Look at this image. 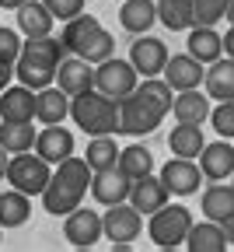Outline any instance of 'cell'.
<instances>
[{
	"mask_svg": "<svg viewBox=\"0 0 234 252\" xmlns=\"http://www.w3.org/2000/svg\"><path fill=\"white\" fill-rule=\"evenodd\" d=\"M203 147H206V140H203L199 123H178L175 130L168 133V151L178 154V158H199Z\"/></svg>",
	"mask_w": 234,
	"mask_h": 252,
	"instance_id": "30",
	"label": "cell"
},
{
	"mask_svg": "<svg viewBox=\"0 0 234 252\" xmlns=\"http://www.w3.org/2000/svg\"><path fill=\"white\" fill-rule=\"evenodd\" d=\"M63 238L74 249H94L105 238V217L88 210V207H77L63 217Z\"/></svg>",
	"mask_w": 234,
	"mask_h": 252,
	"instance_id": "9",
	"label": "cell"
},
{
	"mask_svg": "<svg viewBox=\"0 0 234 252\" xmlns=\"http://www.w3.org/2000/svg\"><path fill=\"white\" fill-rule=\"evenodd\" d=\"M21 49H25L21 35H18L14 28H4V25H0V60H7V63H18Z\"/></svg>",
	"mask_w": 234,
	"mask_h": 252,
	"instance_id": "36",
	"label": "cell"
},
{
	"mask_svg": "<svg viewBox=\"0 0 234 252\" xmlns=\"http://www.w3.org/2000/svg\"><path fill=\"white\" fill-rule=\"evenodd\" d=\"M227 231L220 220H199V224H192L189 238H185V249L189 252H227Z\"/></svg>",
	"mask_w": 234,
	"mask_h": 252,
	"instance_id": "23",
	"label": "cell"
},
{
	"mask_svg": "<svg viewBox=\"0 0 234 252\" xmlns=\"http://www.w3.org/2000/svg\"><path fill=\"white\" fill-rule=\"evenodd\" d=\"M168 116V112H161L154 102H147L144 94H126V98L119 102V123H122V130L119 133H129V137H147V133H154L157 126H161V119Z\"/></svg>",
	"mask_w": 234,
	"mask_h": 252,
	"instance_id": "8",
	"label": "cell"
},
{
	"mask_svg": "<svg viewBox=\"0 0 234 252\" xmlns=\"http://www.w3.org/2000/svg\"><path fill=\"white\" fill-rule=\"evenodd\" d=\"M119 147H116V140H112V133H105V137H91V144H88V151H84V158H88V165L94 168V172H102V168H112V165H119Z\"/></svg>",
	"mask_w": 234,
	"mask_h": 252,
	"instance_id": "33",
	"label": "cell"
},
{
	"mask_svg": "<svg viewBox=\"0 0 234 252\" xmlns=\"http://www.w3.org/2000/svg\"><path fill=\"white\" fill-rule=\"evenodd\" d=\"M35 151L46 158L49 165H59V161H66V158H74V133L63 130V123L42 126L39 137H35Z\"/></svg>",
	"mask_w": 234,
	"mask_h": 252,
	"instance_id": "19",
	"label": "cell"
},
{
	"mask_svg": "<svg viewBox=\"0 0 234 252\" xmlns=\"http://www.w3.org/2000/svg\"><path fill=\"white\" fill-rule=\"evenodd\" d=\"M199 168H203V175L210 182H224L234 175V144L231 140H213L206 144L203 151H199Z\"/></svg>",
	"mask_w": 234,
	"mask_h": 252,
	"instance_id": "17",
	"label": "cell"
},
{
	"mask_svg": "<svg viewBox=\"0 0 234 252\" xmlns=\"http://www.w3.org/2000/svg\"><path fill=\"white\" fill-rule=\"evenodd\" d=\"M35 137H39V130H31V123H0V144L11 154L35 151Z\"/></svg>",
	"mask_w": 234,
	"mask_h": 252,
	"instance_id": "31",
	"label": "cell"
},
{
	"mask_svg": "<svg viewBox=\"0 0 234 252\" xmlns=\"http://www.w3.org/2000/svg\"><path fill=\"white\" fill-rule=\"evenodd\" d=\"M102 217H105V238L112 245H129L144 231V214L133 203H112Z\"/></svg>",
	"mask_w": 234,
	"mask_h": 252,
	"instance_id": "10",
	"label": "cell"
},
{
	"mask_svg": "<svg viewBox=\"0 0 234 252\" xmlns=\"http://www.w3.org/2000/svg\"><path fill=\"white\" fill-rule=\"evenodd\" d=\"M210 94L206 91H199V88H189V91H175V105H172V116L175 123H199L203 126L210 119Z\"/></svg>",
	"mask_w": 234,
	"mask_h": 252,
	"instance_id": "21",
	"label": "cell"
},
{
	"mask_svg": "<svg viewBox=\"0 0 234 252\" xmlns=\"http://www.w3.org/2000/svg\"><path fill=\"white\" fill-rule=\"evenodd\" d=\"M53 179V165L39 151H21V154H11V165H7V186L21 189L28 196H42L46 186Z\"/></svg>",
	"mask_w": 234,
	"mask_h": 252,
	"instance_id": "6",
	"label": "cell"
},
{
	"mask_svg": "<svg viewBox=\"0 0 234 252\" xmlns=\"http://www.w3.org/2000/svg\"><path fill=\"white\" fill-rule=\"evenodd\" d=\"M119 168H122L129 179H144V175L154 172V154H150L144 144H129V147H122V154H119Z\"/></svg>",
	"mask_w": 234,
	"mask_h": 252,
	"instance_id": "32",
	"label": "cell"
},
{
	"mask_svg": "<svg viewBox=\"0 0 234 252\" xmlns=\"http://www.w3.org/2000/svg\"><path fill=\"white\" fill-rule=\"evenodd\" d=\"M70 119L77 123V130L91 133V137H105V133H119L122 123H119V102L109 98L105 91H84V94H74L70 102Z\"/></svg>",
	"mask_w": 234,
	"mask_h": 252,
	"instance_id": "4",
	"label": "cell"
},
{
	"mask_svg": "<svg viewBox=\"0 0 234 252\" xmlns=\"http://www.w3.org/2000/svg\"><path fill=\"white\" fill-rule=\"evenodd\" d=\"M21 4H28V0H0V7H4V11H18Z\"/></svg>",
	"mask_w": 234,
	"mask_h": 252,
	"instance_id": "41",
	"label": "cell"
},
{
	"mask_svg": "<svg viewBox=\"0 0 234 252\" xmlns=\"http://www.w3.org/2000/svg\"><path fill=\"white\" fill-rule=\"evenodd\" d=\"M185 46H189V53H192L196 60H203L206 67H210L213 60H220V56H224V35H220L213 25H192V28H189Z\"/></svg>",
	"mask_w": 234,
	"mask_h": 252,
	"instance_id": "22",
	"label": "cell"
},
{
	"mask_svg": "<svg viewBox=\"0 0 234 252\" xmlns=\"http://www.w3.org/2000/svg\"><path fill=\"white\" fill-rule=\"evenodd\" d=\"M168 196H172V189L164 186V179L161 175H144V179H133V189H129V203L137 207L140 214H154V210H161L164 203H168Z\"/></svg>",
	"mask_w": 234,
	"mask_h": 252,
	"instance_id": "18",
	"label": "cell"
},
{
	"mask_svg": "<svg viewBox=\"0 0 234 252\" xmlns=\"http://www.w3.org/2000/svg\"><path fill=\"white\" fill-rule=\"evenodd\" d=\"M137 84H140V70L133 67L129 60L109 56V60H102V63L94 67V88L105 91L109 98H116V102H122L126 94H133V91H137Z\"/></svg>",
	"mask_w": 234,
	"mask_h": 252,
	"instance_id": "7",
	"label": "cell"
},
{
	"mask_svg": "<svg viewBox=\"0 0 234 252\" xmlns=\"http://www.w3.org/2000/svg\"><path fill=\"white\" fill-rule=\"evenodd\" d=\"M161 179H164V186L172 189L175 196H192V193H199V186H203V168H199L192 158H172L168 165L161 168Z\"/></svg>",
	"mask_w": 234,
	"mask_h": 252,
	"instance_id": "13",
	"label": "cell"
},
{
	"mask_svg": "<svg viewBox=\"0 0 234 252\" xmlns=\"http://www.w3.org/2000/svg\"><path fill=\"white\" fill-rule=\"evenodd\" d=\"M161 77L168 81L175 91H189V88H199V84H203V77H206V63H203V60H196V56L185 49V53L168 56V63H164V74H161Z\"/></svg>",
	"mask_w": 234,
	"mask_h": 252,
	"instance_id": "14",
	"label": "cell"
},
{
	"mask_svg": "<svg viewBox=\"0 0 234 252\" xmlns=\"http://www.w3.org/2000/svg\"><path fill=\"white\" fill-rule=\"evenodd\" d=\"M0 235H4V224H0Z\"/></svg>",
	"mask_w": 234,
	"mask_h": 252,
	"instance_id": "44",
	"label": "cell"
},
{
	"mask_svg": "<svg viewBox=\"0 0 234 252\" xmlns=\"http://www.w3.org/2000/svg\"><path fill=\"white\" fill-rule=\"evenodd\" d=\"M129 189H133V179H129L119 165L94 172V179H91V196H94L98 203H102V207L126 203V200H129Z\"/></svg>",
	"mask_w": 234,
	"mask_h": 252,
	"instance_id": "15",
	"label": "cell"
},
{
	"mask_svg": "<svg viewBox=\"0 0 234 252\" xmlns=\"http://www.w3.org/2000/svg\"><path fill=\"white\" fill-rule=\"evenodd\" d=\"M231 186H234V175H231Z\"/></svg>",
	"mask_w": 234,
	"mask_h": 252,
	"instance_id": "45",
	"label": "cell"
},
{
	"mask_svg": "<svg viewBox=\"0 0 234 252\" xmlns=\"http://www.w3.org/2000/svg\"><path fill=\"white\" fill-rule=\"evenodd\" d=\"M192 224H196V220H192V210H189V207H182V203H164L161 210L150 214L147 235H150V242H154L157 249H178V245H185Z\"/></svg>",
	"mask_w": 234,
	"mask_h": 252,
	"instance_id": "5",
	"label": "cell"
},
{
	"mask_svg": "<svg viewBox=\"0 0 234 252\" xmlns=\"http://www.w3.org/2000/svg\"><path fill=\"white\" fill-rule=\"evenodd\" d=\"M199 210H203V217L224 224V220L234 214V186H220V182L206 186L203 196H199Z\"/></svg>",
	"mask_w": 234,
	"mask_h": 252,
	"instance_id": "27",
	"label": "cell"
},
{
	"mask_svg": "<svg viewBox=\"0 0 234 252\" xmlns=\"http://www.w3.org/2000/svg\"><path fill=\"white\" fill-rule=\"evenodd\" d=\"M70 94H66L59 84H49L39 91V105H35V119L42 126H53V123H63L66 116H70Z\"/></svg>",
	"mask_w": 234,
	"mask_h": 252,
	"instance_id": "25",
	"label": "cell"
},
{
	"mask_svg": "<svg viewBox=\"0 0 234 252\" xmlns=\"http://www.w3.org/2000/svg\"><path fill=\"white\" fill-rule=\"evenodd\" d=\"M224 53H227V56L234 60V25L227 28V35H224Z\"/></svg>",
	"mask_w": 234,
	"mask_h": 252,
	"instance_id": "40",
	"label": "cell"
},
{
	"mask_svg": "<svg viewBox=\"0 0 234 252\" xmlns=\"http://www.w3.org/2000/svg\"><path fill=\"white\" fill-rule=\"evenodd\" d=\"M18 74H14V63H7V60H0V94H4L7 88H11V81H14Z\"/></svg>",
	"mask_w": 234,
	"mask_h": 252,
	"instance_id": "38",
	"label": "cell"
},
{
	"mask_svg": "<svg viewBox=\"0 0 234 252\" xmlns=\"http://www.w3.org/2000/svg\"><path fill=\"white\" fill-rule=\"evenodd\" d=\"M56 84L70 94H84V91H91L94 88V63H88L84 56H66L63 63H59V70H56Z\"/></svg>",
	"mask_w": 234,
	"mask_h": 252,
	"instance_id": "16",
	"label": "cell"
},
{
	"mask_svg": "<svg viewBox=\"0 0 234 252\" xmlns=\"http://www.w3.org/2000/svg\"><path fill=\"white\" fill-rule=\"evenodd\" d=\"M42 4L53 11L56 21H70V18L84 14V0H42Z\"/></svg>",
	"mask_w": 234,
	"mask_h": 252,
	"instance_id": "37",
	"label": "cell"
},
{
	"mask_svg": "<svg viewBox=\"0 0 234 252\" xmlns=\"http://www.w3.org/2000/svg\"><path fill=\"white\" fill-rule=\"evenodd\" d=\"M31 217V196L21 193V189H4L0 193V224L4 228H21L25 220Z\"/></svg>",
	"mask_w": 234,
	"mask_h": 252,
	"instance_id": "29",
	"label": "cell"
},
{
	"mask_svg": "<svg viewBox=\"0 0 234 252\" xmlns=\"http://www.w3.org/2000/svg\"><path fill=\"white\" fill-rule=\"evenodd\" d=\"M94 168L88 165V158H66L53 168V179L42 193V210L49 217H66L70 210H77L91 189Z\"/></svg>",
	"mask_w": 234,
	"mask_h": 252,
	"instance_id": "1",
	"label": "cell"
},
{
	"mask_svg": "<svg viewBox=\"0 0 234 252\" xmlns=\"http://www.w3.org/2000/svg\"><path fill=\"white\" fill-rule=\"evenodd\" d=\"M59 39L66 42V49H70L74 56H84L88 63H94V67L116 53L112 32H105L102 21L91 18V14H77V18H70V21H63Z\"/></svg>",
	"mask_w": 234,
	"mask_h": 252,
	"instance_id": "3",
	"label": "cell"
},
{
	"mask_svg": "<svg viewBox=\"0 0 234 252\" xmlns=\"http://www.w3.org/2000/svg\"><path fill=\"white\" fill-rule=\"evenodd\" d=\"M192 4H196V25H217L227 18L231 0H192Z\"/></svg>",
	"mask_w": 234,
	"mask_h": 252,
	"instance_id": "35",
	"label": "cell"
},
{
	"mask_svg": "<svg viewBox=\"0 0 234 252\" xmlns=\"http://www.w3.org/2000/svg\"><path fill=\"white\" fill-rule=\"evenodd\" d=\"M203 88L213 102H231L234 98V60L231 56H220L206 67V77H203Z\"/></svg>",
	"mask_w": 234,
	"mask_h": 252,
	"instance_id": "24",
	"label": "cell"
},
{
	"mask_svg": "<svg viewBox=\"0 0 234 252\" xmlns=\"http://www.w3.org/2000/svg\"><path fill=\"white\" fill-rule=\"evenodd\" d=\"M224 231H227V242L234 245V214H231V217L224 220Z\"/></svg>",
	"mask_w": 234,
	"mask_h": 252,
	"instance_id": "42",
	"label": "cell"
},
{
	"mask_svg": "<svg viewBox=\"0 0 234 252\" xmlns=\"http://www.w3.org/2000/svg\"><path fill=\"white\" fill-rule=\"evenodd\" d=\"M70 56V49H66L63 39H53V35H42V39H25V49L14 63V74L21 84L28 88H49L56 81V70H59V63Z\"/></svg>",
	"mask_w": 234,
	"mask_h": 252,
	"instance_id": "2",
	"label": "cell"
},
{
	"mask_svg": "<svg viewBox=\"0 0 234 252\" xmlns=\"http://www.w3.org/2000/svg\"><path fill=\"white\" fill-rule=\"evenodd\" d=\"M210 126L217 130V137L234 140V98H231V102H217V105H213V112H210Z\"/></svg>",
	"mask_w": 234,
	"mask_h": 252,
	"instance_id": "34",
	"label": "cell"
},
{
	"mask_svg": "<svg viewBox=\"0 0 234 252\" xmlns=\"http://www.w3.org/2000/svg\"><path fill=\"white\" fill-rule=\"evenodd\" d=\"M168 46L154 35H137L129 46V63L140 70V77H157L164 74V63H168Z\"/></svg>",
	"mask_w": 234,
	"mask_h": 252,
	"instance_id": "11",
	"label": "cell"
},
{
	"mask_svg": "<svg viewBox=\"0 0 234 252\" xmlns=\"http://www.w3.org/2000/svg\"><path fill=\"white\" fill-rule=\"evenodd\" d=\"M53 28H56V18H53V11L42 4V0H28V4L18 7V32L25 39L53 35Z\"/></svg>",
	"mask_w": 234,
	"mask_h": 252,
	"instance_id": "20",
	"label": "cell"
},
{
	"mask_svg": "<svg viewBox=\"0 0 234 252\" xmlns=\"http://www.w3.org/2000/svg\"><path fill=\"white\" fill-rule=\"evenodd\" d=\"M7 165H11V151H4V144H0V182L7 179Z\"/></svg>",
	"mask_w": 234,
	"mask_h": 252,
	"instance_id": "39",
	"label": "cell"
},
{
	"mask_svg": "<svg viewBox=\"0 0 234 252\" xmlns=\"http://www.w3.org/2000/svg\"><path fill=\"white\" fill-rule=\"evenodd\" d=\"M227 21L234 25V0H231V4H227Z\"/></svg>",
	"mask_w": 234,
	"mask_h": 252,
	"instance_id": "43",
	"label": "cell"
},
{
	"mask_svg": "<svg viewBox=\"0 0 234 252\" xmlns=\"http://www.w3.org/2000/svg\"><path fill=\"white\" fill-rule=\"evenodd\" d=\"M157 21L168 32H189L196 25V4L192 0H157Z\"/></svg>",
	"mask_w": 234,
	"mask_h": 252,
	"instance_id": "28",
	"label": "cell"
},
{
	"mask_svg": "<svg viewBox=\"0 0 234 252\" xmlns=\"http://www.w3.org/2000/svg\"><path fill=\"white\" fill-rule=\"evenodd\" d=\"M157 21V4L154 0H122L119 7V25L129 35H147V28Z\"/></svg>",
	"mask_w": 234,
	"mask_h": 252,
	"instance_id": "26",
	"label": "cell"
},
{
	"mask_svg": "<svg viewBox=\"0 0 234 252\" xmlns=\"http://www.w3.org/2000/svg\"><path fill=\"white\" fill-rule=\"evenodd\" d=\"M35 105H39V91L18 81L0 94V123H31Z\"/></svg>",
	"mask_w": 234,
	"mask_h": 252,
	"instance_id": "12",
	"label": "cell"
},
{
	"mask_svg": "<svg viewBox=\"0 0 234 252\" xmlns=\"http://www.w3.org/2000/svg\"><path fill=\"white\" fill-rule=\"evenodd\" d=\"M119 4H122V0H119Z\"/></svg>",
	"mask_w": 234,
	"mask_h": 252,
	"instance_id": "46",
	"label": "cell"
}]
</instances>
